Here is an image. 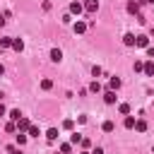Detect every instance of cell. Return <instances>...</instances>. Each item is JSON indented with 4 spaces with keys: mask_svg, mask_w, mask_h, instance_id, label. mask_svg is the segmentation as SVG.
Returning <instances> with one entry per match:
<instances>
[{
    "mask_svg": "<svg viewBox=\"0 0 154 154\" xmlns=\"http://www.w3.org/2000/svg\"><path fill=\"white\" fill-rule=\"evenodd\" d=\"M29 128H31V123H29V118H24V116H22V118L17 120V132H24V130L29 132Z\"/></svg>",
    "mask_w": 154,
    "mask_h": 154,
    "instance_id": "cell-1",
    "label": "cell"
},
{
    "mask_svg": "<svg viewBox=\"0 0 154 154\" xmlns=\"http://www.w3.org/2000/svg\"><path fill=\"white\" fill-rule=\"evenodd\" d=\"M82 10H84V5H82V2H77V0H75V2H70V14H79Z\"/></svg>",
    "mask_w": 154,
    "mask_h": 154,
    "instance_id": "cell-2",
    "label": "cell"
},
{
    "mask_svg": "<svg viewBox=\"0 0 154 154\" xmlns=\"http://www.w3.org/2000/svg\"><path fill=\"white\" fill-rule=\"evenodd\" d=\"M135 46H140V48H147V46H149V38H147L144 34H140V36L135 38Z\"/></svg>",
    "mask_w": 154,
    "mask_h": 154,
    "instance_id": "cell-3",
    "label": "cell"
},
{
    "mask_svg": "<svg viewBox=\"0 0 154 154\" xmlns=\"http://www.w3.org/2000/svg\"><path fill=\"white\" fill-rule=\"evenodd\" d=\"M147 77H154V60H147L144 63V70H142Z\"/></svg>",
    "mask_w": 154,
    "mask_h": 154,
    "instance_id": "cell-4",
    "label": "cell"
},
{
    "mask_svg": "<svg viewBox=\"0 0 154 154\" xmlns=\"http://www.w3.org/2000/svg\"><path fill=\"white\" fill-rule=\"evenodd\" d=\"M84 10H87V12H96V10H99V2H96V0H84Z\"/></svg>",
    "mask_w": 154,
    "mask_h": 154,
    "instance_id": "cell-5",
    "label": "cell"
},
{
    "mask_svg": "<svg viewBox=\"0 0 154 154\" xmlns=\"http://www.w3.org/2000/svg\"><path fill=\"white\" fill-rule=\"evenodd\" d=\"M51 60H53V63H60V60H63V51H60V48H53V51H51Z\"/></svg>",
    "mask_w": 154,
    "mask_h": 154,
    "instance_id": "cell-6",
    "label": "cell"
},
{
    "mask_svg": "<svg viewBox=\"0 0 154 154\" xmlns=\"http://www.w3.org/2000/svg\"><path fill=\"white\" fill-rule=\"evenodd\" d=\"M116 99H118V96H116V91H113V89H108V91L103 94V101H106V103H116Z\"/></svg>",
    "mask_w": 154,
    "mask_h": 154,
    "instance_id": "cell-7",
    "label": "cell"
},
{
    "mask_svg": "<svg viewBox=\"0 0 154 154\" xmlns=\"http://www.w3.org/2000/svg\"><path fill=\"white\" fill-rule=\"evenodd\" d=\"M46 140H48V142H55V140H58V128H51V130L46 132Z\"/></svg>",
    "mask_w": 154,
    "mask_h": 154,
    "instance_id": "cell-8",
    "label": "cell"
},
{
    "mask_svg": "<svg viewBox=\"0 0 154 154\" xmlns=\"http://www.w3.org/2000/svg\"><path fill=\"white\" fill-rule=\"evenodd\" d=\"M135 38H137L135 34H125V36H123V43H125V46H135Z\"/></svg>",
    "mask_w": 154,
    "mask_h": 154,
    "instance_id": "cell-9",
    "label": "cell"
},
{
    "mask_svg": "<svg viewBox=\"0 0 154 154\" xmlns=\"http://www.w3.org/2000/svg\"><path fill=\"white\" fill-rule=\"evenodd\" d=\"M118 87H120V77H111V79H108V89H113V91H116Z\"/></svg>",
    "mask_w": 154,
    "mask_h": 154,
    "instance_id": "cell-10",
    "label": "cell"
},
{
    "mask_svg": "<svg viewBox=\"0 0 154 154\" xmlns=\"http://www.w3.org/2000/svg\"><path fill=\"white\" fill-rule=\"evenodd\" d=\"M135 130H137V132H144V130H147V120H142V118L135 120Z\"/></svg>",
    "mask_w": 154,
    "mask_h": 154,
    "instance_id": "cell-11",
    "label": "cell"
},
{
    "mask_svg": "<svg viewBox=\"0 0 154 154\" xmlns=\"http://www.w3.org/2000/svg\"><path fill=\"white\" fill-rule=\"evenodd\" d=\"M128 12L130 14H140V2H130L128 5Z\"/></svg>",
    "mask_w": 154,
    "mask_h": 154,
    "instance_id": "cell-12",
    "label": "cell"
},
{
    "mask_svg": "<svg viewBox=\"0 0 154 154\" xmlns=\"http://www.w3.org/2000/svg\"><path fill=\"white\" fill-rule=\"evenodd\" d=\"M87 31V24L84 22H75V34H84Z\"/></svg>",
    "mask_w": 154,
    "mask_h": 154,
    "instance_id": "cell-13",
    "label": "cell"
},
{
    "mask_svg": "<svg viewBox=\"0 0 154 154\" xmlns=\"http://www.w3.org/2000/svg\"><path fill=\"white\" fill-rule=\"evenodd\" d=\"M12 48H14L17 53H19V51L24 48V41H22V38H12Z\"/></svg>",
    "mask_w": 154,
    "mask_h": 154,
    "instance_id": "cell-14",
    "label": "cell"
},
{
    "mask_svg": "<svg viewBox=\"0 0 154 154\" xmlns=\"http://www.w3.org/2000/svg\"><path fill=\"white\" fill-rule=\"evenodd\" d=\"M101 128H103V132H113V130H116L113 120H103V125H101Z\"/></svg>",
    "mask_w": 154,
    "mask_h": 154,
    "instance_id": "cell-15",
    "label": "cell"
},
{
    "mask_svg": "<svg viewBox=\"0 0 154 154\" xmlns=\"http://www.w3.org/2000/svg\"><path fill=\"white\" fill-rule=\"evenodd\" d=\"M72 152V142H65V144H60V154H70Z\"/></svg>",
    "mask_w": 154,
    "mask_h": 154,
    "instance_id": "cell-16",
    "label": "cell"
},
{
    "mask_svg": "<svg viewBox=\"0 0 154 154\" xmlns=\"http://www.w3.org/2000/svg\"><path fill=\"white\" fill-rule=\"evenodd\" d=\"M10 46H12V38H10V36L0 38V48H10Z\"/></svg>",
    "mask_w": 154,
    "mask_h": 154,
    "instance_id": "cell-17",
    "label": "cell"
},
{
    "mask_svg": "<svg viewBox=\"0 0 154 154\" xmlns=\"http://www.w3.org/2000/svg\"><path fill=\"white\" fill-rule=\"evenodd\" d=\"M19 118H22V113H19V108H14V111H10V120H14V123H17Z\"/></svg>",
    "mask_w": 154,
    "mask_h": 154,
    "instance_id": "cell-18",
    "label": "cell"
},
{
    "mask_svg": "<svg viewBox=\"0 0 154 154\" xmlns=\"http://www.w3.org/2000/svg\"><path fill=\"white\" fill-rule=\"evenodd\" d=\"M132 70H135V72H142V70H144V63H142V60H135Z\"/></svg>",
    "mask_w": 154,
    "mask_h": 154,
    "instance_id": "cell-19",
    "label": "cell"
},
{
    "mask_svg": "<svg viewBox=\"0 0 154 154\" xmlns=\"http://www.w3.org/2000/svg\"><path fill=\"white\" fill-rule=\"evenodd\" d=\"M5 130H7V132H17V123H14V120H10V123L5 125Z\"/></svg>",
    "mask_w": 154,
    "mask_h": 154,
    "instance_id": "cell-20",
    "label": "cell"
},
{
    "mask_svg": "<svg viewBox=\"0 0 154 154\" xmlns=\"http://www.w3.org/2000/svg\"><path fill=\"white\" fill-rule=\"evenodd\" d=\"M89 91H94V94L101 91V84H99V82H91V84H89Z\"/></svg>",
    "mask_w": 154,
    "mask_h": 154,
    "instance_id": "cell-21",
    "label": "cell"
},
{
    "mask_svg": "<svg viewBox=\"0 0 154 154\" xmlns=\"http://www.w3.org/2000/svg\"><path fill=\"white\" fill-rule=\"evenodd\" d=\"M118 111H120L123 116H128V113H130V106H128V103H120V106H118Z\"/></svg>",
    "mask_w": 154,
    "mask_h": 154,
    "instance_id": "cell-22",
    "label": "cell"
},
{
    "mask_svg": "<svg viewBox=\"0 0 154 154\" xmlns=\"http://www.w3.org/2000/svg\"><path fill=\"white\" fill-rule=\"evenodd\" d=\"M125 128H135V118L132 116H125Z\"/></svg>",
    "mask_w": 154,
    "mask_h": 154,
    "instance_id": "cell-23",
    "label": "cell"
},
{
    "mask_svg": "<svg viewBox=\"0 0 154 154\" xmlns=\"http://www.w3.org/2000/svg\"><path fill=\"white\" fill-rule=\"evenodd\" d=\"M70 142H72V144H79V142H82V135H77V132L70 135Z\"/></svg>",
    "mask_w": 154,
    "mask_h": 154,
    "instance_id": "cell-24",
    "label": "cell"
},
{
    "mask_svg": "<svg viewBox=\"0 0 154 154\" xmlns=\"http://www.w3.org/2000/svg\"><path fill=\"white\" fill-rule=\"evenodd\" d=\"M24 142H26V135H24V132H17V144H19V147H22V144H24Z\"/></svg>",
    "mask_w": 154,
    "mask_h": 154,
    "instance_id": "cell-25",
    "label": "cell"
},
{
    "mask_svg": "<svg viewBox=\"0 0 154 154\" xmlns=\"http://www.w3.org/2000/svg\"><path fill=\"white\" fill-rule=\"evenodd\" d=\"M51 87H53L51 79H41V89H51Z\"/></svg>",
    "mask_w": 154,
    "mask_h": 154,
    "instance_id": "cell-26",
    "label": "cell"
},
{
    "mask_svg": "<svg viewBox=\"0 0 154 154\" xmlns=\"http://www.w3.org/2000/svg\"><path fill=\"white\" fill-rule=\"evenodd\" d=\"M72 125H75V123H72L70 118H65V120H63V128H65V130H72Z\"/></svg>",
    "mask_w": 154,
    "mask_h": 154,
    "instance_id": "cell-27",
    "label": "cell"
},
{
    "mask_svg": "<svg viewBox=\"0 0 154 154\" xmlns=\"http://www.w3.org/2000/svg\"><path fill=\"white\" fill-rule=\"evenodd\" d=\"M29 135H31V137H38V128L31 125V128H29Z\"/></svg>",
    "mask_w": 154,
    "mask_h": 154,
    "instance_id": "cell-28",
    "label": "cell"
},
{
    "mask_svg": "<svg viewBox=\"0 0 154 154\" xmlns=\"http://www.w3.org/2000/svg\"><path fill=\"white\" fill-rule=\"evenodd\" d=\"M91 75H94V77H99V75H101V67H99V65H94V67H91Z\"/></svg>",
    "mask_w": 154,
    "mask_h": 154,
    "instance_id": "cell-29",
    "label": "cell"
},
{
    "mask_svg": "<svg viewBox=\"0 0 154 154\" xmlns=\"http://www.w3.org/2000/svg\"><path fill=\"white\" fill-rule=\"evenodd\" d=\"M144 51H147V55H149V58H154V46H147Z\"/></svg>",
    "mask_w": 154,
    "mask_h": 154,
    "instance_id": "cell-30",
    "label": "cell"
},
{
    "mask_svg": "<svg viewBox=\"0 0 154 154\" xmlns=\"http://www.w3.org/2000/svg\"><path fill=\"white\" fill-rule=\"evenodd\" d=\"M7 152H10V154H22V152H19L17 147H7Z\"/></svg>",
    "mask_w": 154,
    "mask_h": 154,
    "instance_id": "cell-31",
    "label": "cell"
},
{
    "mask_svg": "<svg viewBox=\"0 0 154 154\" xmlns=\"http://www.w3.org/2000/svg\"><path fill=\"white\" fill-rule=\"evenodd\" d=\"M91 154H103V149H101V147H96V149H94Z\"/></svg>",
    "mask_w": 154,
    "mask_h": 154,
    "instance_id": "cell-32",
    "label": "cell"
},
{
    "mask_svg": "<svg viewBox=\"0 0 154 154\" xmlns=\"http://www.w3.org/2000/svg\"><path fill=\"white\" fill-rule=\"evenodd\" d=\"M2 116H5V106L0 103V118H2Z\"/></svg>",
    "mask_w": 154,
    "mask_h": 154,
    "instance_id": "cell-33",
    "label": "cell"
},
{
    "mask_svg": "<svg viewBox=\"0 0 154 154\" xmlns=\"http://www.w3.org/2000/svg\"><path fill=\"white\" fill-rule=\"evenodd\" d=\"M0 26H5V17H0Z\"/></svg>",
    "mask_w": 154,
    "mask_h": 154,
    "instance_id": "cell-34",
    "label": "cell"
},
{
    "mask_svg": "<svg viewBox=\"0 0 154 154\" xmlns=\"http://www.w3.org/2000/svg\"><path fill=\"white\" fill-rule=\"evenodd\" d=\"M144 2H152V5H154V0H144Z\"/></svg>",
    "mask_w": 154,
    "mask_h": 154,
    "instance_id": "cell-35",
    "label": "cell"
},
{
    "mask_svg": "<svg viewBox=\"0 0 154 154\" xmlns=\"http://www.w3.org/2000/svg\"><path fill=\"white\" fill-rule=\"evenodd\" d=\"M82 154H91V152H82Z\"/></svg>",
    "mask_w": 154,
    "mask_h": 154,
    "instance_id": "cell-36",
    "label": "cell"
},
{
    "mask_svg": "<svg viewBox=\"0 0 154 154\" xmlns=\"http://www.w3.org/2000/svg\"><path fill=\"white\" fill-rule=\"evenodd\" d=\"M152 152H154V147H152Z\"/></svg>",
    "mask_w": 154,
    "mask_h": 154,
    "instance_id": "cell-37",
    "label": "cell"
}]
</instances>
